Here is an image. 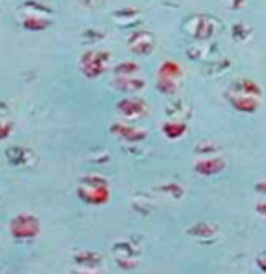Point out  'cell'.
<instances>
[{
    "label": "cell",
    "instance_id": "1",
    "mask_svg": "<svg viewBox=\"0 0 266 274\" xmlns=\"http://www.w3.org/2000/svg\"><path fill=\"white\" fill-rule=\"evenodd\" d=\"M40 222L36 220L34 214H17L9 222V233L15 239H32L40 233Z\"/></svg>",
    "mask_w": 266,
    "mask_h": 274
},
{
    "label": "cell",
    "instance_id": "2",
    "mask_svg": "<svg viewBox=\"0 0 266 274\" xmlns=\"http://www.w3.org/2000/svg\"><path fill=\"white\" fill-rule=\"evenodd\" d=\"M109 62V53L105 51H88L81 59V69L86 77H98L102 75L105 66Z\"/></svg>",
    "mask_w": 266,
    "mask_h": 274
},
{
    "label": "cell",
    "instance_id": "3",
    "mask_svg": "<svg viewBox=\"0 0 266 274\" xmlns=\"http://www.w3.org/2000/svg\"><path fill=\"white\" fill-rule=\"evenodd\" d=\"M129 47L131 51L137 53V55H148V53L154 49V38L148 34V32H137L129 40Z\"/></svg>",
    "mask_w": 266,
    "mask_h": 274
},
{
    "label": "cell",
    "instance_id": "4",
    "mask_svg": "<svg viewBox=\"0 0 266 274\" xmlns=\"http://www.w3.org/2000/svg\"><path fill=\"white\" fill-rule=\"evenodd\" d=\"M51 25V19L47 17H42V15H38V13H28L25 19H23V26H25L26 30H45L47 26Z\"/></svg>",
    "mask_w": 266,
    "mask_h": 274
},
{
    "label": "cell",
    "instance_id": "5",
    "mask_svg": "<svg viewBox=\"0 0 266 274\" xmlns=\"http://www.w3.org/2000/svg\"><path fill=\"white\" fill-rule=\"evenodd\" d=\"M145 85L141 79H128V77H122V79H116V86L120 90H139L141 86Z\"/></svg>",
    "mask_w": 266,
    "mask_h": 274
},
{
    "label": "cell",
    "instance_id": "6",
    "mask_svg": "<svg viewBox=\"0 0 266 274\" xmlns=\"http://www.w3.org/2000/svg\"><path fill=\"white\" fill-rule=\"evenodd\" d=\"M116 75H131V73H137L139 71V66L135 62H124L120 66H116Z\"/></svg>",
    "mask_w": 266,
    "mask_h": 274
},
{
    "label": "cell",
    "instance_id": "7",
    "mask_svg": "<svg viewBox=\"0 0 266 274\" xmlns=\"http://www.w3.org/2000/svg\"><path fill=\"white\" fill-rule=\"evenodd\" d=\"M11 130H13V124L11 122H0V141L8 139L11 136Z\"/></svg>",
    "mask_w": 266,
    "mask_h": 274
},
{
    "label": "cell",
    "instance_id": "8",
    "mask_svg": "<svg viewBox=\"0 0 266 274\" xmlns=\"http://www.w3.org/2000/svg\"><path fill=\"white\" fill-rule=\"evenodd\" d=\"M85 6H100V4H103V0H81Z\"/></svg>",
    "mask_w": 266,
    "mask_h": 274
},
{
    "label": "cell",
    "instance_id": "9",
    "mask_svg": "<svg viewBox=\"0 0 266 274\" xmlns=\"http://www.w3.org/2000/svg\"><path fill=\"white\" fill-rule=\"evenodd\" d=\"M4 111H6V103L0 102V113H4Z\"/></svg>",
    "mask_w": 266,
    "mask_h": 274
}]
</instances>
